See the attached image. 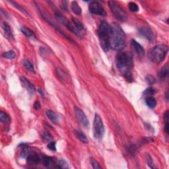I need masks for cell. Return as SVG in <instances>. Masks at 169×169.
I'll list each match as a JSON object with an SVG mask.
<instances>
[{
    "instance_id": "cell-23",
    "label": "cell",
    "mask_w": 169,
    "mask_h": 169,
    "mask_svg": "<svg viewBox=\"0 0 169 169\" xmlns=\"http://www.w3.org/2000/svg\"><path fill=\"white\" fill-rule=\"evenodd\" d=\"M22 150L21 152V156L22 158H26L31 153V149L30 147H27L26 145H24L22 147Z\"/></svg>"
},
{
    "instance_id": "cell-6",
    "label": "cell",
    "mask_w": 169,
    "mask_h": 169,
    "mask_svg": "<svg viewBox=\"0 0 169 169\" xmlns=\"http://www.w3.org/2000/svg\"><path fill=\"white\" fill-rule=\"evenodd\" d=\"M105 134V127L101 117L98 114L94 115L93 121V135L94 138L100 139Z\"/></svg>"
},
{
    "instance_id": "cell-19",
    "label": "cell",
    "mask_w": 169,
    "mask_h": 169,
    "mask_svg": "<svg viewBox=\"0 0 169 169\" xmlns=\"http://www.w3.org/2000/svg\"><path fill=\"white\" fill-rule=\"evenodd\" d=\"M71 10L73 11V12L75 13L76 15H79L82 13L81 8L79 5V4L77 1H73L71 3Z\"/></svg>"
},
{
    "instance_id": "cell-38",
    "label": "cell",
    "mask_w": 169,
    "mask_h": 169,
    "mask_svg": "<svg viewBox=\"0 0 169 169\" xmlns=\"http://www.w3.org/2000/svg\"><path fill=\"white\" fill-rule=\"evenodd\" d=\"M33 107H34V109L38 110L40 109L41 106H40V104L39 102H38V101H35V102L34 103V105H33Z\"/></svg>"
},
{
    "instance_id": "cell-21",
    "label": "cell",
    "mask_w": 169,
    "mask_h": 169,
    "mask_svg": "<svg viewBox=\"0 0 169 169\" xmlns=\"http://www.w3.org/2000/svg\"><path fill=\"white\" fill-rule=\"evenodd\" d=\"M22 64H23L24 67H25L27 70L30 71L31 72H33V73L35 72L34 66L30 60H29L27 59H24L23 61H22Z\"/></svg>"
},
{
    "instance_id": "cell-10",
    "label": "cell",
    "mask_w": 169,
    "mask_h": 169,
    "mask_svg": "<svg viewBox=\"0 0 169 169\" xmlns=\"http://www.w3.org/2000/svg\"><path fill=\"white\" fill-rule=\"evenodd\" d=\"M139 33L141 36H143V37H145L146 39H147L149 42H153L155 39V35L154 33L151 29L149 27H141L139 29Z\"/></svg>"
},
{
    "instance_id": "cell-4",
    "label": "cell",
    "mask_w": 169,
    "mask_h": 169,
    "mask_svg": "<svg viewBox=\"0 0 169 169\" xmlns=\"http://www.w3.org/2000/svg\"><path fill=\"white\" fill-rule=\"evenodd\" d=\"M168 50V46L166 45H158L150 50L148 52V58L153 62L160 63L164 60Z\"/></svg>"
},
{
    "instance_id": "cell-15",
    "label": "cell",
    "mask_w": 169,
    "mask_h": 169,
    "mask_svg": "<svg viewBox=\"0 0 169 169\" xmlns=\"http://www.w3.org/2000/svg\"><path fill=\"white\" fill-rule=\"evenodd\" d=\"M46 114L48 118L53 123L56 124H58L59 123V116L54 112L52 110H48L46 112Z\"/></svg>"
},
{
    "instance_id": "cell-36",
    "label": "cell",
    "mask_w": 169,
    "mask_h": 169,
    "mask_svg": "<svg viewBox=\"0 0 169 169\" xmlns=\"http://www.w3.org/2000/svg\"><path fill=\"white\" fill-rule=\"evenodd\" d=\"M47 147H48L50 150L54 151H55L56 150V142L52 141V142H50V143H49L48 144V145H47Z\"/></svg>"
},
{
    "instance_id": "cell-30",
    "label": "cell",
    "mask_w": 169,
    "mask_h": 169,
    "mask_svg": "<svg viewBox=\"0 0 169 169\" xmlns=\"http://www.w3.org/2000/svg\"><path fill=\"white\" fill-rule=\"evenodd\" d=\"M42 138L44 139L45 141H51L52 139V137L51 134H50L49 132H44L42 134Z\"/></svg>"
},
{
    "instance_id": "cell-35",
    "label": "cell",
    "mask_w": 169,
    "mask_h": 169,
    "mask_svg": "<svg viewBox=\"0 0 169 169\" xmlns=\"http://www.w3.org/2000/svg\"><path fill=\"white\" fill-rule=\"evenodd\" d=\"M10 3H12L13 5H14V6L15 7H17V8L18 9V10H19L20 11H21V12H22L23 13H25V14H27V13L26 12L25 10H24V9L22 8L21 5H19V4H17V3H16V2H14V1H10Z\"/></svg>"
},
{
    "instance_id": "cell-28",
    "label": "cell",
    "mask_w": 169,
    "mask_h": 169,
    "mask_svg": "<svg viewBox=\"0 0 169 169\" xmlns=\"http://www.w3.org/2000/svg\"><path fill=\"white\" fill-rule=\"evenodd\" d=\"M128 7H129L130 10L132 12H138L139 11V6L134 2H130L128 3Z\"/></svg>"
},
{
    "instance_id": "cell-3",
    "label": "cell",
    "mask_w": 169,
    "mask_h": 169,
    "mask_svg": "<svg viewBox=\"0 0 169 169\" xmlns=\"http://www.w3.org/2000/svg\"><path fill=\"white\" fill-rule=\"evenodd\" d=\"M100 44L105 52L110 50V24L107 21H102L100 22L97 31Z\"/></svg>"
},
{
    "instance_id": "cell-34",
    "label": "cell",
    "mask_w": 169,
    "mask_h": 169,
    "mask_svg": "<svg viewBox=\"0 0 169 169\" xmlns=\"http://www.w3.org/2000/svg\"><path fill=\"white\" fill-rule=\"evenodd\" d=\"M91 164H92V166H93V168H94V169H100L101 168L100 165L99 164V163L96 161L95 159L92 158L91 160Z\"/></svg>"
},
{
    "instance_id": "cell-7",
    "label": "cell",
    "mask_w": 169,
    "mask_h": 169,
    "mask_svg": "<svg viewBox=\"0 0 169 169\" xmlns=\"http://www.w3.org/2000/svg\"><path fill=\"white\" fill-rule=\"evenodd\" d=\"M55 15L58 21L60 22H61L62 24H64V26H66V27L71 31V32L74 33L75 35H77L79 37H82V35H81V33L75 29V26L73 25V23L71 22L70 21H69L68 19H67L66 17H64L60 12H59V11H56Z\"/></svg>"
},
{
    "instance_id": "cell-33",
    "label": "cell",
    "mask_w": 169,
    "mask_h": 169,
    "mask_svg": "<svg viewBox=\"0 0 169 169\" xmlns=\"http://www.w3.org/2000/svg\"><path fill=\"white\" fill-rule=\"evenodd\" d=\"M146 161H147V164L150 166L151 168H155V166H154V163H153V159L149 155H147V156H146Z\"/></svg>"
},
{
    "instance_id": "cell-32",
    "label": "cell",
    "mask_w": 169,
    "mask_h": 169,
    "mask_svg": "<svg viewBox=\"0 0 169 169\" xmlns=\"http://www.w3.org/2000/svg\"><path fill=\"white\" fill-rule=\"evenodd\" d=\"M58 168H68L69 166L67 164V162L64 160H60V161L58 162Z\"/></svg>"
},
{
    "instance_id": "cell-1",
    "label": "cell",
    "mask_w": 169,
    "mask_h": 169,
    "mask_svg": "<svg viewBox=\"0 0 169 169\" xmlns=\"http://www.w3.org/2000/svg\"><path fill=\"white\" fill-rule=\"evenodd\" d=\"M126 46V36L120 24H110V47L115 50H121Z\"/></svg>"
},
{
    "instance_id": "cell-26",
    "label": "cell",
    "mask_w": 169,
    "mask_h": 169,
    "mask_svg": "<svg viewBox=\"0 0 169 169\" xmlns=\"http://www.w3.org/2000/svg\"><path fill=\"white\" fill-rule=\"evenodd\" d=\"M168 75V66L167 64L164 65L162 67L161 72H160V77L161 79H164Z\"/></svg>"
},
{
    "instance_id": "cell-17",
    "label": "cell",
    "mask_w": 169,
    "mask_h": 169,
    "mask_svg": "<svg viewBox=\"0 0 169 169\" xmlns=\"http://www.w3.org/2000/svg\"><path fill=\"white\" fill-rule=\"evenodd\" d=\"M74 134H75V136H76L77 138L81 141L82 143L86 144L89 143V141H88L86 136L82 132L79 131V130H75L74 131Z\"/></svg>"
},
{
    "instance_id": "cell-20",
    "label": "cell",
    "mask_w": 169,
    "mask_h": 169,
    "mask_svg": "<svg viewBox=\"0 0 169 169\" xmlns=\"http://www.w3.org/2000/svg\"><path fill=\"white\" fill-rule=\"evenodd\" d=\"M2 28H3L4 33H5V35L7 37V38H13V35H12V33H11L10 26H9V24L7 23H6V22H3V23H2Z\"/></svg>"
},
{
    "instance_id": "cell-13",
    "label": "cell",
    "mask_w": 169,
    "mask_h": 169,
    "mask_svg": "<svg viewBox=\"0 0 169 169\" xmlns=\"http://www.w3.org/2000/svg\"><path fill=\"white\" fill-rule=\"evenodd\" d=\"M26 161L29 164H37L40 163V159L37 153H31V154L26 157Z\"/></svg>"
},
{
    "instance_id": "cell-2",
    "label": "cell",
    "mask_w": 169,
    "mask_h": 169,
    "mask_svg": "<svg viewBox=\"0 0 169 169\" xmlns=\"http://www.w3.org/2000/svg\"><path fill=\"white\" fill-rule=\"evenodd\" d=\"M132 56L128 52H120L116 56V66L120 73L129 82L133 81Z\"/></svg>"
},
{
    "instance_id": "cell-16",
    "label": "cell",
    "mask_w": 169,
    "mask_h": 169,
    "mask_svg": "<svg viewBox=\"0 0 169 169\" xmlns=\"http://www.w3.org/2000/svg\"><path fill=\"white\" fill-rule=\"evenodd\" d=\"M71 20H72V23H73L74 26H75V29L81 33V35H82V33L85 31V29H84V26H83V24L79 21L77 19H76V18L72 17Z\"/></svg>"
},
{
    "instance_id": "cell-9",
    "label": "cell",
    "mask_w": 169,
    "mask_h": 169,
    "mask_svg": "<svg viewBox=\"0 0 169 169\" xmlns=\"http://www.w3.org/2000/svg\"><path fill=\"white\" fill-rule=\"evenodd\" d=\"M74 112H75V116L79 122L83 125L85 127H88L89 126V120H88L87 117L84 113L83 110L79 109V108L75 107L74 108Z\"/></svg>"
},
{
    "instance_id": "cell-14",
    "label": "cell",
    "mask_w": 169,
    "mask_h": 169,
    "mask_svg": "<svg viewBox=\"0 0 169 169\" xmlns=\"http://www.w3.org/2000/svg\"><path fill=\"white\" fill-rule=\"evenodd\" d=\"M42 162L43 165L44 166H46V167H48V166L53 165V164H57L58 165V163H57V161H56V159L55 158H53V157L48 156H44L43 158H42Z\"/></svg>"
},
{
    "instance_id": "cell-29",
    "label": "cell",
    "mask_w": 169,
    "mask_h": 169,
    "mask_svg": "<svg viewBox=\"0 0 169 169\" xmlns=\"http://www.w3.org/2000/svg\"><path fill=\"white\" fill-rule=\"evenodd\" d=\"M145 82L147 83L148 85H153L156 82V79H155V77H153L151 75H148L145 77Z\"/></svg>"
},
{
    "instance_id": "cell-11",
    "label": "cell",
    "mask_w": 169,
    "mask_h": 169,
    "mask_svg": "<svg viewBox=\"0 0 169 169\" xmlns=\"http://www.w3.org/2000/svg\"><path fill=\"white\" fill-rule=\"evenodd\" d=\"M21 82L22 83V85L23 86L25 89L27 90L28 92L30 94H33L35 91V88L34 87V85L31 83L27 79L22 77L21 78Z\"/></svg>"
},
{
    "instance_id": "cell-39",
    "label": "cell",
    "mask_w": 169,
    "mask_h": 169,
    "mask_svg": "<svg viewBox=\"0 0 169 169\" xmlns=\"http://www.w3.org/2000/svg\"><path fill=\"white\" fill-rule=\"evenodd\" d=\"M38 92H39V93H40V94H41V95H42V96H44V93H43V91H42L41 89H38Z\"/></svg>"
},
{
    "instance_id": "cell-12",
    "label": "cell",
    "mask_w": 169,
    "mask_h": 169,
    "mask_svg": "<svg viewBox=\"0 0 169 169\" xmlns=\"http://www.w3.org/2000/svg\"><path fill=\"white\" fill-rule=\"evenodd\" d=\"M131 44L133 48H134L135 51L136 52V53L138 54V56H140V57H142V56H143L145 55V50H144L143 47L141 46V45L139 43V42H137L136 40H132L131 41Z\"/></svg>"
},
{
    "instance_id": "cell-25",
    "label": "cell",
    "mask_w": 169,
    "mask_h": 169,
    "mask_svg": "<svg viewBox=\"0 0 169 169\" xmlns=\"http://www.w3.org/2000/svg\"><path fill=\"white\" fill-rule=\"evenodd\" d=\"M0 120L3 123L10 122V116H9L6 113H5V112L1 111L0 112Z\"/></svg>"
},
{
    "instance_id": "cell-5",
    "label": "cell",
    "mask_w": 169,
    "mask_h": 169,
    "mask_svg": "<svg viewBox=\"0 0 169 169\" xmlns=\"http://www.w3.org/2000/svg\"><path fill=\"white\" fill-rule=\"evenodd\" d=\"M109 5L111 10L112 13L114 15V17L116 18L118 21L121 22H124L128 19L127 14H126L124 10L121 7L120 5L113 1H109Z\"/></svg>"
},
{
    "instance_id": "cell-18",
    "label": "cell",
    "mask_w": 169,
    "mask_h": 169,
    "mask_svg": "<svg viewBox=\"0 0 169 169\" xmlns=\"http://www.w3.org/2000/svg\"><path fill=\"white\" fill-rule=\"evenodd\" d=\"M145 102L148 107H149L150 109H154L157 105L156 99L153 96H147L145 99Z\"/></svg>"
},
{
    "instance_id": "cell-27",
    "label": "cell",
    "mask_w": 169,
    "mask_h": 169,
    "mask_svg": "<svg viewBox=\"0 0 169 169\" xmlns=\"http://www.w3.org/2000/svg\"><path fill=\"white\" fill-rule=\"evenodd\" d=\"M156 89H155L154 87H149L148 89L145 90V91L144 92V95L147 96H152L151 95L154 94L155 93H156Z\"/></svg>"
},
{
    "instance_id": "cell-31",
    "label": "cell",
    "mask_w": 169,
    "mask_h": 169,
    "mask_svg": "<svg viewBox=\"0 0 169 169\" xmlns=\"http://www.w3.org/2000/svg\"><path fill=\"white\" fill-rule=\"evenodd\" d=\"M56 72H57L58 75L59 76V77L61 79H66L67 77V74H66L63 71L62 69H60V68H57L56 69Z\"/></svg>"
},
{
    "instance_id": "cell-37",
    "label": "cell",
    "mask_w": 169,
    "mask_h": 169,
    "mask_svg": "<svg viewBox=\"0 0 169 169\" xmlns=\"http://www.w3.org/2000/svg\"><path fill=\"white\" fill-rule=\"evenodd\" d=\"M62 9L65 11H68V7H67V1H62Z\"/></svg>"
},
{
    "instance_id": "cell-8",
    "label": "cell",
    "mask_w": 169,
    "mask_h": 169,
    "mask_svg": "<svg viewBox=\"0 0 169 169\" xmlns=\"http://www.w3.org/2000/svg\"><path fill=\"white\" fill-rule=\"evenodd\" d=\"M89 9L90 12L94 15H100V16H106L107 13L105 12L102 5L98 1H92L90 3Z\"/></svg>"
},
{
    "instance_id": "cell-22",
    "label": "cell",
    "mask_w": 169,
    "mask_h": 169,
    "mask_svg": "<svg viewBox=\"0 0 169 169\" xmlns=\"http://www.w3.org/2000/svg\"><path fill=\"white\" fill-rule=\"evenodd\" d=\"M21 31L22 33L24 35H25L26 37H32L34 36V33L30 29L26 27L25 26H21Z\"/></svg>"
},
{
    "instance_id": "cell-24",
    "label": "cell",
    "mask_w": 169,
    "mask_h": 169,
    "mask_svg": "<svg viewBox=\"0 0 169 169\" xmlns=\"http://www.w3.org/2000/svg\"><path fill=\"white\" fill-rule=\"evenodd\" d=\"M15 53L14 51L10 50L8 52H4L3 54V57L4 58H6V59L8 60H13L15 58Z\"/></svg>"
}]
</instances>
